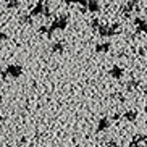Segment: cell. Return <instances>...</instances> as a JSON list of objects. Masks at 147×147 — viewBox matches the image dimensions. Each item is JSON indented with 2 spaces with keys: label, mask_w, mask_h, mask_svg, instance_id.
Instances as JSON below:
<instances>
[{
  "label": "cell",
  "mask_w": 147,
  "mask_h": 147,
  "mask_svg": "<svg viewBox=\"0 0 147 147\" xmlns=\"http://www.w3.org/2000/svg\"><path fill=\"white\" fill-rule=\"evenodd\" d=\"M68 21H69L68 15H60V16H57L50 24H47V34L45 36L50 39L55 31H65L66 26H68Z\"/></svg>",
  "instance_id": "cell-1"
},
{
  "label": "cell",
  "mask_w": 147,
  "mask_h": 147,
  "mask_svg": "<svg viewBox=\"0 0 147 147\" xmlns=\"http://www.w3.org/2000/svg\"><path fill=\"white\" fill-rule=\"evenodd\" d=\"M23 66L18 65V63H10V65H7V68L2 71V76H3V79H18L20 76L23 74Z\"/></svg>",
  "instance_id": "cell-2"
},
{
  "label": "cell",
  "mask_w": 147,
  "mask_h": 147,
  "mask_svg": "<svg viewBox=\"0 0 147 147\" xmlns=\"http://www.w3.org/2000/svg\"><path fill=\"white\" fill-rule=\"evenodd\" d=\"M97 32H99L102 37H113L115 34L120 32V24H118V23H112V24H99Z\"/></svg>",
  "instance_id": "cell-3"
},
{
  "label": "cell",
  "mask_w": 147,
  "mask_h": 147,
  "mask_svg": "<svg viewBox=\"0 0 147 147\" xmlns=\"http://www.w3.org/2000/svg\"><path fill=\"white\" fill-rule=\"evenodd\" d=\"M138 8H139V0H128V3H125L120 8V13L125 18H129L131 13H133L134 10H138Z\"/></svg>",
  "instance_id": "cell-4"
},
{
  "label": "cell",
  "mask_w": 147,
  "mask_h": 147,
  "mask_svg": "<svg viewBox=\"0 0 147 147\" xmlns=\"http://www.w3.org/2000/svg\"><path fill=\"white\" fill-rule=\"evenodd\" d=\"M44 5H45V0H37V3L31 8L29 11V16L31 18H36V16H40L44 13Z\"/></svg>",
  "instance_id": "cell-5"
},
{
  "label": "cell",
  "mask_w": 147,
  "mask_h": 147,
  "mask_svg": "<svg viewBox=\"0 0 147 147\" xmlns=\"http://www.w3.org/2000/svg\"><path fill=\"white\" fill-rule=\"evenodd\" d=\"M123 74H125V69L121 68L120 65H113L112 68L108 69V76L113 79H121L123 78Z\"/></svg>",
  "instance_id": "cell-6"
},
{
  "label": "cell",
  "mask_w": 147,
  "mask_h": 147,
  "mask_svg": "<svg viewBox=\"0 0 147 147\" xmlns=\"http://www.w3.org/2000/svg\"><path fill=\"white\" fill-rule=\"evenodd\" d=\"M134 28L138 34H144L146 32V18L144 16H138L134 18Z\"/></svg>",
  "instance_id": "cell-7"
},
{
  "label": "cell",
  "mask_w": 147,
  "mask_h": 147,
  "mask_svg": "<svg viewBox=\"0 0 147 147\" xmlns=\"http://www.w3.org/2000/svg\"><path fill=\"white\" fill-rule=\"evenodd\" d=\"M110 125H112V123H110V118L108 117H102L99 120V123H97V133H104V131H107L108 128H110Z\"/></svg>",
  "instance_id": "cell-8"
},
{
  "label": "cell",
  "mask_w": 147,
  "mask_h": 147,
  "mask_svg": "<svg viewBox=\"0 0 147 147\" xmlns=\"http://www.w3.org/2000/svg\"><path fill=\"white\" fill-rule=\"evenodd\" d=\"M86 11H89V13H99L100 11V2L99 0H87Z\"/></svg>",
  "instance_id": "cell-9"
},
{
  "label": "cell",
  "mask_w": 147,
  "mask_h": 147,
  "mask_svg": "<svg viewBox=\"0 0 147 147\" xmlns=\"http://www.w3.org/2000/svg\"><path fill=\"white\" fill-rule=\"evenodd\" d=\"M146 141H147V136H146L144 133H142V134L139 133V134H136V136H134V138L131 139L129 147H138V146H141V144H144Z\"/></svg>",
  "instance_id": "cell-10"
},
{
  "label": "cell",
  "mask_w": 147,
  "mask_h": 147,
  "mask_svg": "<svg viewBox=\"0 0 147 147\" xmlns=\"http://www.w3.org/2000/svg\"><path fill=\"white\" fill-rule=\"evenodd\" d=\"M50 50H52L53 53H58V55H61V53L65 52V44L61 42V40H53L52 45H50Z\"/></svg>",
  "instance_id": "cell-11"
},
{
  "label": "cell",
  "mask_w": 147,
  "mask_h": 147,
  "mask_svg": "<svg viewBox=\"0 0 147 147\" xmlns=\"http://www.w3.org/2000/svg\"><path fill=\"white\" fill-rule=\"evenodd\" d=\"M110 49H112V44H110V42H99L97 45H95V52L104 55V53L110 52Z\"/></svg>",
  "instance_id": "cell-12"
},
{
  "label": "cell",
  "mask_w": 147,
  "mask_h": 147,
  "mask_svg": "<svg viewBox=\"0 0 147 147\" xmlns=\"http://www.w3.org/2000/svg\"><path fill=\"white\" fill-rule=\"evenodd\" d=\"M123 118H125L126 121H136L138 112H136V110H126V112L123 113Z\"/></svg>",
  "instance_id": "cell-13"
},
{
  "label": "cell",
  "mask_w": 147,
  "mask_h": 147,
  "mask_svg": "<svg viewBox=\"0 0 147 147\" xmlns=\"http://www.w3.org/2000/svg\"><path fill=\"white\" fill-rule=\"evenodd\" d=\"M5 7L8 10H16V8H20V0H7Z\"/></svg>",
  "instance_id": "cell-14"
},
{
  "label": "cell",
  "mask_w": 147,
  "mask_h": 147,
  "mask_svg": "<svg viewBox=\"0 0 147 147\" xmlns=\"http://www.w3.org/2000/svg\"><path fill=\"white\" fill-rule=\"evenodd\" d=\"M66 3H68V5H74V3H78V5H81L82 11H86V3H87V0H66Z\"/></svg>",
  "instance_id": "cell-15"
},
{
  "label": "cell",
  "mask_w": 147,
  "mask_h": 147,
  "mask_svg": "<svg viewBox=\"0 0 147 147\" xmlns=\"http://www.w3.org/2000/svg\"><path fill=\"white\" fill-rule=\"evenodd\" d=\"M139 84H141V81H138V79H131V81L126 84V89H128V92H131L134 87H138Z\"/></svg>",
  "instance_id": "cell-16"
},
{
  "label": "cell",
  "mask_w": 147,
  "mask_h": 147,
  "mask_svg": "<svg viewBox=\"0 0 147 147\" xmlns=\"http://www.w3.org/2000/svg\"><path fill=\"white\" fill-rule=\"evenodd\" d=\"M20 21H21V23H24V24H31V23H32V18H31L29 15H23Z\"/></svg>",
  "instance_id": "cell-17"
},
{
  "label": "cell",
  "mask_w": 147,
  "mask_h": 147,
  "mask_svg": "<svg viewBox=\"0 0 147 147\" xmlns=\"http://www.w3.org/2000/svg\"><path fill=\"white\" fill-rule=\"evenodd\" d=\"M42 15H44V16H47V18L52 15V13H50V5H49L47 2H45V5H44V13Z\"/></svg>",
  "instance_id": "cell-18"
},
{
  "label": "cell",
  "mask_w": 147,
  "mask_h": 147,
  "mask_svg": "<svg viewBox=\"0 0 147 147\" xmlns=\"http://www.w3.org/2000/svg\"><path fill=\"white\" fill-rule=\"evenodd\" d=\"M99 24H100V21L97 20V18H94V20L91 21V28H92L94 31H97V28H99Z\"/></svg>",
  "instance_id": "cell-19"
},
{
  "label": "cell",
  "mask_w": 147,
  "mask_h": 147,
  "mask_svg": "<svg viewBox=\"0 0 147 147\" xmlns=\"http://www.w3.org/2000/svg\"><path fill=\"white\" fill-rule=\"evenodd\" d=\"M5 40H8V34L7 32H0V42H5Z\"/></svg>",
  "instance_id": "cell-20"
},
{
  "label": "cell",
  "mask_w": 147,
  "mask_h": 147,
  "mask_svg": "<svg viewBox=\"0 0 147 147\" xmlns=\"http://www.w3.org/2000/svg\"><path fill=\"white\" fill-rule=\"evenodd\" d=\"M39 32L40 34H47V24H42V26L39 28Z\"/></svg>",
  "instance_id": "cell-21"
},
{
  "label": "cell",
  "mask_w": 147,
  "mask_h": 147,
  "mask_svg": "<svg viewBox=\"0 0 147 147\" xmlns=\"http://www.w3.org/2000/svg\"><path fill=\"white\" fill-rule=\"evenodd\" d=\"M110 147H125V146H121V144H117V142H113V141H110V144H108Z\"/></svg>",
  "instance_id": "cell-22"
},
{
  "label": "cell",
  "mask_w": 147,
  "mask_h": 147,
  "mask_svg": "<svg viewBox=\"0 0 147 147\" xmlns=\"http://www.w3.org/2000/svg\"><path fill=\"white\" fill-rule=\"evenodd\" d=\"M120 118H121V115H120V113H115V115L112 117V120H120Z\"/></svg>",
  "instance_id": "cell-23"
},
{
  "label": "cell",
  "mask_w": 147,
  "mask_h": 147,
  "mask_svg": "<svg viewBox=\"0 0 147 147\" xmlns=\"http://www.w3.org/2000/svg\"><path fill=\"white\" fill-rule=\"evenodd\" d=\"M0 120H3V118H2V117H0Z\"/></svg>",
  "instance_id": "cell-24"
}]
</instances>
